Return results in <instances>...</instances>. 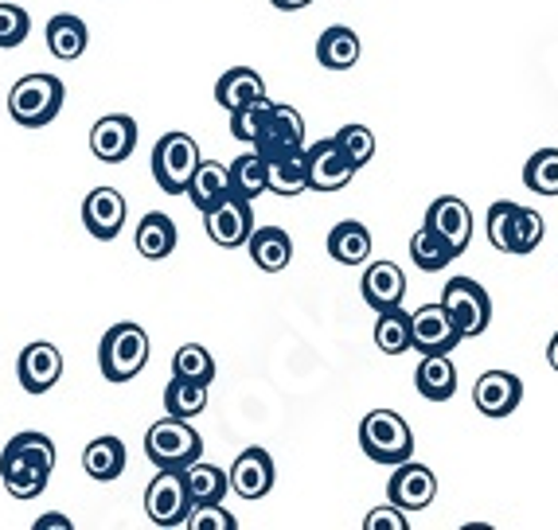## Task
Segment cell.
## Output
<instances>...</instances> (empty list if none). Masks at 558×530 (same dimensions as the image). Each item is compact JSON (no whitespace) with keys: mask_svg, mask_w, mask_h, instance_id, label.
Returning a JSON list of instances; mask_svg holds the SVG:
<instances>
[{"mask_svg":"<svg viewBox=\"0 0 558 530\" xmlns=\"http://www.w3.org/2000/svg\"><path fill=\"white\" fill-rule=\"evenodd\" d=\"M56 472V441L36 429H24L0 453V480L12 500H36L47 492V480Z\"/></svg>","mask_w":558,"mask_h":530,"instance_id":"obj_1","label":"cell"},{"mask_svg":"<svg viewBox=\"0 0 558 530\" xmlns=\"http://www.w3.org/2000/svg\"><path fill=\"white\" fill-rule=\"evenodd\" d=\"M66 98L63 78L56 75H24L16 78V86L9 90V113L12 122L24 130H44L59 118Z\"/></svg>","mask_w":558,"mask_h":530,"instance_id":"obj_2","label":"cell"},{"mask_svg":"<svg viewBox=\"0 0 558 530\" xmlns=\"http://www.w3.org/2000/svg\"><path fill=\"white\" fill-rule=\"evenodd\" d=\"M149 363V332L141 324H130V320H121L113 324L110 332L102 335V344H98V367L110 382H130L137 379Z\"/></svg>","mask_w":558,"mask_h":530,"instance_id":"obj_3","label":"cell"},{"mask_svg":"<svg viewBox=\"0 0 558 530\" xmlns=\"http://www.w3.org/2000/svg\"><path fill=\"white\" fill-rule=\"evenodd\" d=\"M360 448L375 465H402L414 456V429L395 409H372L360 426Z\"/></svg>","mask_w":558,"mask_h":530,"instance_id":"obj_4","label":"cell"},{"mask_svg":"<svg viewBox=\"0 0 558 530\" xmlns=\"http://www.w3.org/2000/svg\"><path fill=\"white\" fill-rule=\"evenodd\" d=\"M145 456L157 468H187L192 460L204 456V437L196 433V426L184 418H160L157 426H149L145 433Z\"/></svg>","mask_w":558,"mask_h":530,"instance_id":"obj_5","label":"cell"},{"mask_svg":"<svg viewBox=\"0 0 558 530\" xmlns=\"http://www.w3.org/2000/svg\"><path fill=\"white\" fill-rule=\"evenodd\" d=\"M199 164V145L187 133H165L153 149V176H157L160 192L168 196H184L187 180Z\"/></svg>","mask_w":558,"mask_h":530,"instance_id":"obj_6","label":"cell"},{"mask_svg":"<svg viewBox=\"0 0 558 530\" xmlns=\"http://www.w3.org/2000/svg\"><path fill=\"white\" fill-rule=\"evenodd\" d=\"M192 511V495L184 484V468H157L153 484L145 488V515L153 527H184Z\"/></svg>","mask_w":558,"mask_h":530,"instance_id":"obj_7","label":"cell"},{"mask_svg":"<svg viewBox=\"0 0 558 530\" xmlns=\"http://www.w3.org/2000/svg\"><path fill=\"white\" fill-rule=\"evenodd\" d=\"M441 308H446L449 320L457 324L461 340H473V335H481L484 328H488V320H493V300H488V293H484V288L476 285L473 278L446 281Z\"/></svg>","mask_w":558,"mask_h":530,"instance_id":"obj_8","label":"cell"},{"mask_svg":"<svg viewBox=\"0 0 558 530\" xmlns=\"http://www.w3.org/2000/svg\"><path fill=\"white\" fill-rule=\"evenodd\" d=\"M251 149L258 152L262 160H274V157H286V152L305 149V118H301L293 106L274 102Z\"/></svg>","mask_w":558,"mask_h":530,"instance_id":"obj_9","label":"cell"},{"mask_svg":"<svg viewBox=\"0 0 558 530\" xmlns=\"http://www.w3.org/2000/svg\"><path fill=\"white\" fill-rule=\"evenodd\" d=\"M457 344H461V332H457V324L441 308V300L410 312V347L418 355H453Z\"/></svg>","mask_w":558,"mask_h":530,"instance_id":"obj_10","label":"cell"},{"mask_svg":"<svg viewBox=\"0 0 558 530\" xmlns=\"http://www.w3.org/2000/svg\"><path fill=\"white\" fill-rule=\"evenodd\" d=\"M355 176V168L348 164V157L340 152V145H336L332 137L328 140H313V145H305V180L313 192H340V187H348Z\"/></svg>","mask_w":558,"mask_h":530,"instance_id":"obj_11","label":"cell"},{"mask_svg":"<svg viewBox=\"0 0 558 530\" xmlns=\"http://www.w3.org/2000/svg\"><path fill=\"white\" fill-rule=\"evenodd\" d=\"M204 226H207V238H211L215 246L234 250V246H246V238H251L254 211L246 199L227 196V199H219L211 211H204Z\"/></svg>","mask_w":558,"mask_h":530,"instance_id":"obj_12","label":"cell"},{"mask_svg":"<svg viewBox=\"0 0 558 530\" xmlns=\"http://www.w3.org/2000/svg\"><path fill=\"white\" fill-rule=\"evenodd\" d=\"M387 495H391L395 507H402L407 515L426 511L429 503H434V495H438V476L429 472L426 465H414V456H410V460L395 465V476H391V484H387Z\"/></svg>","mask_w":558,"mask_h":530,"instance_id":"obj_13","label":"cell"},{"mask_svg":"<svg viewBox=\"0 0 558 530\" xmlns=\"http://www.w3.org/2000/svg\"><path fill=\"white\" fill-rule=\"evenodd\" d=\"M426 226L438 234L453 254H465L469 243H473V211H469L465 199H457V196L434 199L426 211Z\"/></svg>","mask_w":558,"mask_h":530,"instance_id":"obj_14","label":"cell"},{"mask_svg":"<svg viewBox=\"0 0 558 530\" xmlns=\"http://www.w3.org/2000/svg\"><path fill=\"white\" fill-rule=\"evenodd\" d=\"M520 402H523V382L512 371H484L473 386V406L493 421L515 414Z\"/></svg>","mask_w":558,"mask_h":530,"instance_id":"obj_15","label":"cell"},{"mask_svg":"<svg viewBox=\"0 0 558 530\" xmlns=\"http://www.w3.org/2000/svg\"><path fill=\"white\" fill-rule=\"evenodd\" d=\"M133 149H137V122L130 113H106V118L94 122L90 152L102 164H121V160L133 157Z\"/></svg>","mask_w":558,"mask_h":530,"instance_id":"obj_16","label":"cell"},{"mask_svg":"<svg viewBox=\"0 0 558 530\" xmlns=\"http://www.w3.org/2000/svg\"><path fill=\"white\" fill-rule=\"evenodd\" d=\"M227 488L242 500H262V495H270L274 488V456L266 448H242L234 456L231 472H227Z\"/></svg>","mask_w":558,"mask_h":530,"instance_id":"obj_17","label":"cell"},{"mask_svg":"<svg viewBox=\"0 0 558 530\" xmlns=\"http://www.w3.org/2000/svg\"><path fill=\"white\" fill-rule=\"evenodd\" d=\"M16 374H20V386L28 394H47L63 379V352L56 344H28L20 352V363H16Z\"/></svg>","mask_w":558,"mask_h":530,"instance_id":"obj_18","label":"cell"},{"mask_svg":"<svg viewBox=\"0 0 558 530\" xmlns=\"http://www.w3.org/2000/svg\"><path fill=\"white\" fill-rule=\"evenodd\" d=\"M125 214H130V207H125V196L118 187H94L83 204V226L98 243H110L125 226Z\"/></svg>","mask_w":558,"mask_h":530,"instance_id":"obj_19","label":"cell"},{"mask_svg":"<svg viewBox=\"0 0 558 530\" xmlns=\"http://www.w3.org/2000/svg\"><path fill=\"white\" fill-rule=\"evenodd\" d=\"M360 293L375 312H383V308H399L402 297H407V273H402L395 261H372V266L363 270Z\"/></svg>","mask_w":558,"mask_h":530,"instance_id":"obj_20","label":"cell"},{"mask_svg":"<svg viewBox=\"0 0 558 530\" xmlns=\"http://www.w3.org/2000/svg\"><path fill=\"white\" fill-rule=\"evenodd\" d=\"M246 250H251V261L258 270L281 273L293 261V238L281 226H254L251 238H246Z\"/></svg>","mask_w":558,"mask_h":530,"instance_id":"obj_21","label":"cell"},{"mask_svg":"<svg viewBox=\"0 0 558 530\" xmlns=\"http://www.w3.org/2000/svg\"><path fill=\"white\" fill-rule=\"evenodd\" d=\"M184 196L192 199V207H196V211H211L219 199L231 196V184H227V164L199 157L196 172H192V180H187V187H184Z\"/></svg>","mask_w":558,"mask_h":530,"instance_id":"obj_22","label":"cell"},{"mask_svg":"<svg viewBox=\"0 0 558 530\" xmlns=\"http://www.w3.org/2000/svg\"><path fill=\"white\" fill-rule=\"evenodd\" d=\"M83 468L90 480H98V484L118 480V476L125 472V441L113 437V433L94 437L90 445L83 448Z\"/></svg>","mask_w":558,"mask_h":530,"instance_id":"obj_23","label":"cell"},{"mask_svg":"<svg viewBox=\"0 0 558 530\" xmlns=\"http://www.w3.org/2000/svg\"><path fill=\"white\" fill-rule=\"evenodd\" d=\"M133 243H137V254L149 261H165L168 254L177 250V223L168 219L165 211H149L133 231Z\"/></svg>","mask_w":558,"mask_h":530,"instance_id":"obj_24","label":"cell"},{"mask_svg":"<svg viewBox=\"0 0 558 530\" xmlns=\"http://www.w3.org/2000/svg\"><path fill=\"white\" fill-rule=\"evenodd\" d=\"M372 231L363 223H355V219H344V223H336L332 234H328V254H332V261H340V266H363V261L372 258Z\"/></svg>","mask_w":558,"mask_h":530,"instance_id":"obj_25","label":"cell"},{"mask_svg":"<svg viewBox=\"0 0 558 530\" xmlns=\"http://www.w3.org/2000/svg\"><path fill=\"white\" fill-rule=\"evenodd\" d=\"M414 386L422 398L429 402H449L457 391V367L449 355H422L418 371H414Z\"/></svg>","mask_w":558,"mask_h":530,"instance_id":"obj_26","label":"cell"},{"mask_svg":"<svg viewBox=\"0 0 558 530\" xmlns=\"http://www.w3.org/2000/svg\"><path fill=\"white\" fill-rule=\"evenodd\" d=\"M262 94H266V83H262V75L251 71V66H231V71H223L219 83H215V102L223 106L227 113L254 102V98H262Z\"/></svg>","mask_w":558,"mask_h":530,"instance_id":"obj_27","label":"cell"},{"mask_svg":"<svg viewBox=\"0 0 558 530\" xmlns=\"http://www.w3.org/2000/svg\"><path fill=\"white\" fill-rule=\"evenodd\" d=\"M266 192H274V196H281V199H293V196H301V192H308L305 149L266 160Z\"/></svg>","mask_w":558,"mask_h":530,"instance_id":"obj_28","label":"cell"},{"mask_svg":"<svg viewBox=\"0 0 558 530\" xmlns=\"http://www.w3.org/2000/svg\"><path fill=\"white\" fill-rule=\"evenodd\" d=\"M317 59L328 71H352L360 63V36L352 28H344V24H332V28L320 32Z\"/></svg>","mask_w":558,"mask_h":530,"instance_id":"obj_29","label":"cell"},{"mask_svg":"<svg viewBox=\"0 0 558 530\" xmlns=\"http://www.w3.org/2000/svg\"><path fill=\"white\" fill-rule=\"evenodd\" d=\"M86 44H90V32H86V24L78 16H71V12H59V16L47 20V47H51V56L56 59H78L86 51Z\"/></svg>","mask_w":558,"mask_h":530,"instance_id":"obj_30","label":"cell"},{"mask_svg":"<svg viewBox=\"0 0 558 530\" xmlns=\"http://www.w3.org/2000/svg\"><path fill=\"white\" fill-rule=\"evenodd\" d=\"M227 184H231V196L254 204V199L266 192V160H262L254 149L234 157L231 164H227Z\"/></svg>","mask_w":558,"mask_h":530,"instance_id":"obj_31","label":"cell"},{"mask_svg":"<svg viewBox=\"0 0 558 530\" xmlns=\"http://www.w3.org/2000/svg\"><path fill=\"white\" fill-rule=\"evenodd\" d=\"M207 409V386H199V382H187V379H168V386H165V414L168 418H184V421H192V418H199Z\"/></svg>","mask_w":558,"mask_h":530,"instance_id":"obj_32","label":"cell"},{"mask_svg":"<svg viewBox=\"0 0 558 530\" xmlns=\"http://www.w3.org/2000/svg\"><path fill=\"white\" fill-rule=\"evenodd\" d=\"M375 347L383 355H407L410 352V312L399 308H383L375 320Z\"/></svg>","mask_w":558,"mask_h":530,"instance_id":"obj_33","label":"cell"},{"mask_svg":"<svg viewBox=\"0 0 558 530\" xmlns=\"http://www.w3.org/2000/svg\"><path fill=\"white\" fill-rule=\"evenodd\" d=\"M184 484L192 503H219L227 495V472L215 465H204V460H192L184 468Z\"/></svg>","mask_w":558,"mask_h":530,"instance_id":"obj_34","label":"cell"},{"mask_svg":"<svg viewBox=\"0 0 558 530\" xmlns=\"http://www.w3.org/2000/svg\"><path fill=\"white\" fill-rule=\"evenodd\" d=\"M410 258H414V266H418V270L438 273V270H446V266L457 258V254L449 250V246L441 243L438 234L429 231L426 223H422V231L414 234V238H410Z\"/></svg>","mask_w":558,"mask_h":530,"instance_id":"obj_35","label":"cell"},{"mask_svg":"<svg viewBox=\"0 0 558 530\" xmlns=\"http://www.w3.org/2000/svg\"><path fill=\"white\" fill-rule=\"evenodd\" d=\"M172 374L187 382H199V386H211L215 382V359L207 347L199 344H184L177 355H172Z\"/></svg>","mask_w":558,"mask_h":530,"instance_id":"obj_36","label":"cell"},{"mask_svg":"<svg viewBox=\"0 0 558 530\" xmlns=\"http://www.w3.org/2000/svg\"><path fill=\"white\" fill-rule=\"evenodd\" d=\"M523 184L535 196H558V149H539L523 164Z\"/></svg>","mask_w":558,"mask_h":530,"instance_id":"obj_37","label":"cell"},{"mask_svg":"<svg viewBox=\"0 0 558 530\" xmlns=\"http://www.w3.org/2000/svg\"><path fill=\"white\" fill-rule=\"evenodd\" d=\"M543 234H547V223H543L539 211L515 204V223H512V254H531L539 250Z\"/></svg>","mask_w":558,"mask_h":530,"instance_id":"obj_38","label":"cell"},{"mask_svg":"<svg viewBox=\"0 0 558 530\" xmlns=\"http://www.w3.org/2000/svg\"><path fill=\"white\" fill-rule=\"evenodd\" d=\"M270 98L262 94V98H254V102L239 106V110H231V137L242 140V145H254V137H258L262 122H266V113H270Z\"/></svg>","mask_w":558,"mask_h":530,"instance_id":"obj_39","label":"cell"},{"mask_svg":"<svg viewBox=\"0 0 558 530\" xmlns=\"http://www.w3.org/2000/svg\"><path fill=\"white\" fill-rule=\"evenodd\" d=\"M332 140L340 145V152H344L348 164H352L355 172L375 157V133L367 130V125H344Z\"/></svg>","mask_w":558,"mask_h":530,"instance_id":"obj_40","label":"cell"},{"mask_svg":"<svg viewBox=\"0 0 558 530\" xmlns=\"http://www.w3.org/2000/svg\"><path fill=\"white\" fill-rule=\"evenodd\" d=\"M184 527H192V530H234L239 527V519L227 511L223 500L219 503H192Z\"/></svg>","mask_w":558,"mask_h":530,"instance_id":"obj_41","label":"cell"},{"mask_svg":"<svg viewBox=\"0 0 558 530\" xmlns=\"http://www.w3.org/2000/svg\"><path fill=\"white\" fill-rule=\"evenodd\" d=\"M512 223H515V204L500 199L488 207V243L500 254H512Z\"/></svg>","mask_w":558,"mask_h":530,"instance_id":"obj_42","label":"cell"},{"mask_svg":"<svg viewBox=\"0 0 558 530\" xmlns=\"http://www.w3.org/2000/svg\"><path fill=\"white\" fill-rule=\"evenodd\" d=\"M32 32V16L20 4H0V47L4 51H12V47H20L24 39H28Z\"/></svg>","mask_w":558,"mask_h":530,"instance_id":"obj_43","label":"cell"},{"mask_svg":"<svg viewBox=\"0 0 558 530\" xmlns=\"http://www.w3.org/2000/svg\"><path fill=\"white\" fill-rule=\"evenodd\" d=\"M363 530H410V519L402 507L387 503V507H375V511L363 519Z\"/></svg>","mask_w":558,"mask_h":530,"instance_id":"obj_44","label":"cell"},{"mask_svg":"<svg viewBox=\"0 0 558 530\" xmlns=\"http://www.w3.org/2000/svg\"><path fill=\"white\" fill-rule=\"evenodd\" d=\"M71 530V519H66V515H59V511H51V515H39L36 519V530Z\"/></svg>","mask_w":558,"mask_h":530,"instance_id":"obj_45","label":"cell"},{"mask_svg":"<svg viewBox=\"0 0 558 530\" xmlns=\"http://www.w3.org/2000/svg\"><path fill=\"white\" fill-rule=\"evenodd\" d=\"M270 4L281 12H298V9H305V4H313V0H270Z\"/></svg>","mask_w":558,"mask_h":530,"instance_id":"obj_46","label":"cell"},{"mask_svg":"<svg viewBox=\"0 0 558 530\" xmlns=\"http://www.w3.org/2000/svg\"><path fill=\"white\" fill-rule=\"evenodd\" d=\"M547 363H550V371L558 374V332L550 335V344H547Z\"/></svg>","mask_w":558,"mask_h":530,"instance_id":"obj_47","label":"cell"}]
</instances>
